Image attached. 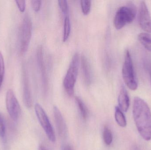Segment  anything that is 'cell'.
I'll return each mask as SVG.
<instances>
[{"mask_svg":"<svg viewBox=\"0 0 151 150\" xmlns=\"http://www.w3.org/2000/svg\"><path fill=\"white\" fill-rule=\"evenodd\" d=\"M133 114L137 130L145 141L151 140V112L148 104L142 99L134 100Z\"/></svg>","mask_w":151,"mask_h":150,"instance_id":"6da1fadb","label":"cell"},{"mask_svg":"<svg viewBox=\"0 0 151 150\" xmlns=\"http://www.w3.org/2000/svg\"><path fill=\"white\" fill-rule=\"evenodd\" d=\"M79 66V54L75 53L73 57L63 80L64 87L65 91L70 97H72L74 94V87L78 76Z\"/></svg>","mask_w":151,"mask_h":150,"instance_id":"7a4b0ae2","label":"cell"},{"mask_svg":"<svg viewBox=\"0 0 151 150\" xmlns=\"http://www.w3.org/2000/svg\"><path fill=\"white\" fill-rule=\"evenodd\" d=\"M123 80L128 87L131 90L137 89L138 83L134 71V65L131 54L129 50H126L125 60L122 69Z\"/></svg>","mask_w":151,"mask_h":150,"instance_id":"3957f363","label":"cell"},{"mask_svg":"<svg viewBox=\"0 0 151 150\" xmlns=\"http://www.w3.org/2000/svg\"><path fill=\"white\" fill-rule=\"evenodd\" d=\"M136 15V9L133 5L123 6L117 10L114 20V24L117 30H120L133 22Z\"/></svg>","mask_w":151,"mask_h":150,"instance_id":"277c9868","label":"cell"},{"mask_svg":"<svg viewBox=\"0 0 151 150\" xmlns=\"http://www.w3.org/2000/svg\"><path fill=\"white\" fill-rule=\"evenodd\" d=\"M32 25L28 15H26L20 26L19 34V51L21 54L27 51L31 41Z\"/></svg>","mask_w":151,"mask_h":150,"instance_id":"5b68a950","label":"cell"},{"mask_svg":"<svg viewBox=\"0 0 151 150\" xmlns=\"http://www.w3.org/2000/svg\"><path fill=\"white\" fill-rule=\"evenodd\" d=\"M35 110L38 120L49 140L52 142H55L56 141L55 132L44 109L40 104H36L35 106Z\"/></svg>","mask_w":151,"mask_h":150,"instance_id":"8992f818","label":"cell"},{"mask_svg":"<svg viewBox=\"0 0 151 150\" xmlns=\"http://www.w3.org/2000/svg\"><path fill=\"white\" fill-rule=\"evenodd\" d=\"M6 108L11 118L17 121L19 117L20 107L17 99L12 90L7 91L6 96Z\"/></svg>","mask_w":151,"mask_h":150,"instance_id":"52a82bcc","label":"cell"},{"mask_svg":"<svg viewBox=\"0 0 151 150\" xmlns=\"http://www.w3.org/2000/svg\"><path fill=\"white\" fill-rule=\"evenodd\" d=\"M138 22L142 29L147 33H151V17L146 3L142 1L138 10Z\"/></svg>","mask_w":151,"mask_h":150,"instance_id":"ba28073f","label":"cell"},{"mask_svg":"<svg viewBox=\"0 0 151 150\" xmlns=\"http://www.w3.org/2000/svg\"><path fill=\"white\" fill-rule=\"evenodd\" d=\"M37 64L41 77L42 83L43 91L47 92L48 86V80L47 75V70L43 58V48L41 45L38 47L36 52Z\"/></svg>","mask_w":151,"mask_h":150,"instance_id":"9c48e42d","label":"cell"},{"mask_svg":"<svg viewBox=\"0 0 151 150\" xmlns=\"http://www.w3.org/2000/svg\"><path fill=\"white\" fill-rule=\"evenodd\" d=\"M23 100L24 103L27 108L32 107V94L30 89L29 77L26 68L24 66L23 67Z\"/></svg>","mask_w":151,"mask_h":150,"instance_id":"30bf717a","label":"cell"},{"mask_svg":"<svg viewBox=\"0 0 151 150\" xmlns=\"http://www.w3.org/2000/svg\"><path fill=\"white\" fill-rule=\"evenodd\" d=\"M53 112L58 133L61 138H65L67 136L68 130L63 117L60 110L56 106L54 107Z\"/></svg>","mask_w":151,"mask_h":150,"instance_id":"8fae6325","label":"cell"},{"mask_svg":"<svg viewBox=\"0 0 151 150\" xmlns=\"http://www.w3.org/2000/svg\"><path fill=\"white\" fill-rule=\"evenodd\" d=\"M119 108L122 112H127L129 107V98L127 91L124 86H122L118 98Z\"/></svg>","mask_w":151,"mask_h":150,"instance_id":"7c38bea8","label":"cell"},{"mask_svg":"<svg viewBox=\"0 0 151 150\" xmlns=\"http://www.w3.org/2000/svg\"><path fill=\"white\" fill-rule=\"evenodd\" d=\"M81 63L84 82L87 85H89L91 83V73L88 61L85 55H82Z\"/></svg>","mask_w":151,"mask_h":150,"instance_id":"4fadbf2b","label":"cell"},{"mask_svg":"<svg viewBox=\"0 0 151 150\" xmlns=\"http://www.w3.org/2000/svg\"><path fill=\"white\" fill-rule=\"evenodd\" d=\"M140 43L149 52L151 53V36L147 33H141L138 36Z\"/></svg>","mask_w":151,"mask_h":150,"instance_id":"5bb4252c","label":"cell"},{"mask_svg":"<svg viewBox=\"0 0 151 150\" xmlns=\"http://www.w3.org/2000/svg\"><path fill=\"white\" fill-rule=\"evenodd\" d=\"M115 120L117 124L122 127H125L127 125V120L126 117L124 115L123 112L119 108V107H116L115 108Z\"/></svg>","mask_w":151,"mask_h":150,"instance_id":"9a60e30c","label":"cell"},{"mask_svg":"<svg viewBox=\"0 0 151 150\" xmlns=\"http://www.w3.org/2000/svg\"><path fill=\"white\" fill-rule=\"evenodd\" d=\"M71 31V23L69 14L65 15L64 20L63 37V41L65 42L70 36Z\"/></svg>","mask_w":151,"mask_h":150,"instance_id":"2e32d148","label":"cell"},{"mask_svg":"<svg viewBox=\"0 0 151 150\" xmlns=\"http://www.w3.org/2000/svg\"><path fill=\"white\" fill-rule=\"evenodd\" d=\"M76 101V104L78 106V108L80 110V113L83 119H87L88 115V109L86 107L85 105L83 103V101L81 100V99L78 97H76L75 98Z\"/></svg>","mask_w":151,"mask_h":150,"instance_id":"e0dca14e","label":"cell"},{"mask_svg":"<svg viewBox=\"0 0 151 150\" xmlns=\"http://www.w3.org/2000/svg\"><path fill=\"white\" fill-rule=\"evenodd\" d=\"M103 138L105 143L107 145H110L113 141V136L111 131L107 127H105L103 133Z\"/></svg>","mask_w":151,"mask_h":150,"instance_id":"ac0fdd59","label":"cell"},{"mask_svg":"<svg viewBox=\"0 0 151 150\" xmlns=\"http://www.w3.org/2000/svg\"><path fill=\"white\" fill-rule=\"evenodd\" d=\"M81 8L84 15H87L90 11L91 2V1H81Z\"/></svg>","mask_w":151,"mask_h":150,"instance_id":"d6986e66","label":"cell"},{"mask_svg":"<svg viewBox=\"0 0 151 150\" xmlns=\"http://www.w3.org/2000/svg\"><path fill=\"white\" fill-rule=\"evenodd\" d=\"M5 71L4 60L2 54L0 52V88L2 84Z\"/></svg>","mask_w":151,"mask_h":150,"instance_id":"ffe728a7","label":"cell"},{"mask_svg":"<svg viewBox=\"0 0 151 150\" xmlns=\"http://www.w3.org/2000/svg\"><path fill=\"white\" fill-rule=\"evenodd\" d=\"M58 4L64 16L69 14V7L67 1L65 0L58 1Z\"/></svg>","mask_w":151,"mask_h":150,"instance_id":"44dd1931","label":"cell"},{"mask_svg":"<svg viewBox=\"0 0 151 150\" xmlns=\"http://www.w3.org/2000/svg\"><path fill=\"white\" fill-rule=\"evenodd\" d=\"M5 135V122L3 115L0 112V137L4 138Z\"/></svg>","mask_w":151,"mask_h":150,"instance_id":"7402d4cb","label":"cell"},{"mask_svg":"<svg viewBox=\"0 0 151 150\" xmlns=\"http://www.w3.org/2000/svg\"><path fill=\"white\" fill-rule=\"evenodd\" d=\"M32 8L34 11L38 12L40 9L42 1H31Z\"/></svg>","mask_w":151,"mask_h":150,"instance_id":"603a6c76","label":"cell"},{"mask_svg":"<svg viewBox=\"0 0 151 150\" xmlns=\"http://www.w3.org/2000/svg\"><path fill=\"white\" fill-rule=\"evenodd\" d=\"M15 2L19 11L20 12H24L26 9L25 1H16Z\"/></svg>","mask_w":151,"mask_h":150,"instance_id":"cb8c5ba5","label":"cell"},{"mask_svg":"<svg viewBox=\"0 0 151 150\" xmlns=\"http://www.w3.org/2000/svg\"><path fill=\"white\" fill-rule=\"evenodd\" d=\"M39 150H47V148L42 145H40L39 147Z\"/></svg>","mask_w":151,"mask_h":150,"instance_id":"d4e9b609","label":"cell"},{"mask_svg":"<svg viewBox=\"0 0 151 150\" xmlns=\"http://www.w3.org/2000/svg\"><path fill=\"white\" fill-rule=\"evenodd\" d=\"M63 150H72V149L71 148L70 146L67 145V146H65V147Z\"/></svg>","mask_w":151,"mask_h":150,"instance_id":"484cf974","label":"cell"},{"mask_svg":"<svg viewBox=\"0 0 151 150\" xmlns=\"http://www.w3.org/2000/svg\"><path fill=\"white\" fill-rule=\"evenodd\" d=\"M150 75L151 82V70L150 71Z\"/></svg>","mask_w":151,"mask_h":150,"instance_id":"4316f807","label":"cell"},{"mask_svg":"<svg viewBox=\"0 0 151 150\" xmlns=\"http://www.w3.org/2000/svg\"></svg>","mask_w":151,"mask_h":150,"instance_id":"83f0119b","label":"cell"}]
</instances>
